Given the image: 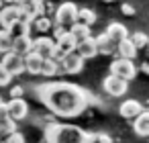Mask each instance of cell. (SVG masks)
<instances>
[{
	"label": "cell",
	"instance_id": "cell-1",
	"mask_svg": "<svg viewBox=\"0 0 149 143\" xmlns=\"http://www.w3.org/2000/svg\"><path fill=\"white\" fill-rule=\"evenodd\" d=\"M35 94L55 116L61 119H74L90 106V92L70 82L39 84L35 86Z\"/></svg>",
	"mask_w": 149,
	"mask_h": 143
},
{
	"label": "cell",
	"instance_id": "cell-2",
	"mask_svg": "<svg viewBox=\"0 0 149 143\" xmlns=\"http://www.w3.org/2000/svg\"><path fill=\"white\" fill-rule=\"evenodd\" d=\"M96 133H86L74 125H61L57 121L45 125V143H94Z\"/></svg>",
	"mask_w": 149,
	"mask_h": 143
},
{
	"label": "cell",
	"instance_id": "cell-3",
	"mask_svg": "<svg viewBox=\"0 0 149 143\" xmlns=\"http://www.w3.org/2000/svg\"><path fill=\"white\" fill-rule=\"evenodd\" d=\"M78 13H80V8H78L74 2H61V4L55 8V13H53L55 27L72 29V27L78 23Z\"/></svg>",
	"mask_w": 149,
	"mask_h": 143
},
{
	"label": "cell",
	"instance_id": "cell-4",
	"mask_svg": "<svg viewBox=\"0 0 149 143\" xmlns=\"http://www.w3.org/2000/svg\"><path fill=\"white\" fill-rule=\"evenodd\" d=\"M110 74L120 78V80H127L131 82L135 76H137V68L133 63V59H125V57H116L112 63H110Z\"/></svg>",
	"mask_w": 149,
	"mask_h": 143
},
{
	"label": "cell",
	"instance_id": "cell-5",
	"mask_svg": "<svg viewBox=\"0 0 149 143\" xmlns=\"http://www.w3.org/2000/svg\"><path fill=\"white\" fill-rule=\"evenodd\" d=\"M55 51H57L55 39H49V37H45V35L33 39V51H31V53H37V55H41L43 59H53Z\"/></svg>",
	"mask_w": 149,
	"mask_h": 143
},
{
	"label": "cell",
	"instance_id": "cell-6",
	"mask_svg": "<svg viewBox=\"0 0 149 143\" xmlns=\"http://www.w3.org/2000/svg\"><path fill=\"white\" fill-rule=\"evenodd\" d=\"M84 57L78 53V51H70L63 55V59L59 61L61 66V74H80L84 70Z\"/></svg>",
	"mask_w": 149,
	"mask_h": 143
},
{
	"label": "cell",
	"instance_id": "cell-7",
	"mask_svg": "<svg viewBox=\"0 0 149 143\" xmlns=\"http://www.w3.org/2000/svg\"><path fill=\"white\" fill-rule=\"evenodd\" d=\"M19 21H21V6L8 4V6H4L2 10H0V29L10 31Z\"/></svg>",
	"mask_w": 149,
	"mask_h": 143
},
{
	"label": "cell",
	"instance_id": "cell-8",
	"mask_svg": "<svg viewBox=\"0 0 149 143\" xmlns=\"http://www.w3.org/2000/svg\"><path fill=\"white\" fill-rule=\"evenodd\" d=\"M102 88H104V92H106V94H110V96L118 98V96H125V94H127L129 84H127V80H120V78H116V76H112V74H110V76H106V78H104Z\"/></svg>",
	"mask_w": 149,
	"mask_h": 143
},
{
	"label": "cell",
	"instance_id": "cell-9",
	"mask_svg": "<svg viewBox=\"0 0 149 143\" xmlns=\"http://www.w3.org/2000/svg\"><path fill=\"white\" fill-rule=\"evenodd\" d=\"M0 61L4 63V68H6L13 76H21L23 72H27V68H25V57H23V55H19V53H15V51L4 53Z\"/></svg>",
	"mask_w": 149,
	"mask_h": 143
},
{
	"label": "cell",
	"instance_id": "cell-10",
	"mask_svg": "<svg viewBox=\"0 0 149 143\" xmlns=\"http://www.w3.org/2000/svg\"><path fill=\"white\" fill-rule=\"evenodd\" d=\"M6 106H8V116L13 121H23L29 114V104L23 98H10L6 102Z\"/></svg>",
	"mask_w": 149,
	"mask_h": 143
},
{
	"label": "cell",
	"instance_id": "cell-11",
	"mask_svg": "<svg viewBox=\"0 0 149 143\" xmlns=\"http://www.w3.org/2000/svg\"><path fill=\"white\" fill-rule=\"evenodd\" d=\"M118 112H120L123 119H133L135 121L143 112V104L135 98H129V100H123V104L118 106Z\"/></svg>",
	"mask_w": 149,
	"mask_h": 143
},
{
	"label": "cell",
	"instance_id": "cell-12",
	"mask_svg": "<svg viewBox=\"0 0 149 143\" xmlns=\"http://www.w3.org/2000/svg\"><path fill=\"white\" fill-rule=\"evenodd\" d=\"M96 47H98V53L100 55H112V53H116V43L110 39V35L104 31V33H100L98 37H96Z\"/></svg>",
	"mask_w": 149,
	"mask_h": 143
},
{
	"label": "cell",
	"instance_id": "cell-13",
	"mask_svg": "<svg viewBox=\"0 0 149 143\" xmlns=\"http://www.w3.org/2000/svg\"><path fill=\"white\" fill-rule=\"evenodd\" d=\"M106 33L110 35V39L118 45L120 41H125V39H129L131 35H129V31H127V27L123 25V23H110L108 27H106Z\"/></svg>",
	"mask_w": 149,
	"mask_h": 143
},
{
	"label": "cell",
	"instance_id": "cell-14",
	"mask_svg": "<svg viewBox=\"0 0 149 143\" xmlns=\"http://www.w3.org/2000/svg\"><path fill=\"white\" fill-rule=\"evenodd\" d=\"M13 51L27 57L31 51H33V37L31 35H23V37H17L15 39V45H13Z\"/></svg>",
	"mask_w": 149,
	"mask_h": 143
},
{
	"label": "cell",
	"instance_id": "cell-15",
	"mask_svg": "<svg viewBox=\"0 0 149 143\" xmlns=\"http://www.w3.org/2000/svg\"><path fill=\"white\" fill-rule=\"evenodd\" d=\"M133 131L139 137H149V110H143L135 121H133Z\"/></svg>",
	"mask_w": 149,
	"mask_h": 143
},
{
	"label": "cell",
	"instance_id": "cell-16",
	"mask_svg": "<svg viewBox=\"0 0 149 143\" xmlns=\"http://www.w3.org/2000/svg\"><path fill=\"white\" fill-rule=\"evenodd\" d=\"M23 10H25L31 19L43 17V15H45V0H27V2L23 4Z\"/></svg>",
	"mask_w": 149,
	"mask_h": 143
},
{
	"label": "cell",
	"instance_id": "cell-17",
	"mask_svg": "<svg viewBox=\"0 0 149 143\" xmlns=\"http://www.w3.org/2000/svg\"><path fill=\"white\" fill-rule=\"evenodd\" d=\"M84 59H92L94 55H98V47H96V39L94 37H90V39H86V41H82V43H78V49H76Z\"/></svg>",
	"mask_w": 149,
	"mask_h": 143
},
{
	"label": "cell",
	"instance_id": "cell-18",
	"mask_svg": "<svg viewBox=\"0 0 149 143\" xmlns=\"http://www.w3.org/2000/svg\"><path fill=\"white\" fill-rule=\"evenodd\" d=\"M137 47H135V43L131 41V39H125V41H120L118 43V47H116V53H118V57H125V59H135L137 57Z\"/></svg>",
	"mask_w": 149,
	"mask_h": 143
},
{
	"label": "cell",
	"instance_id": "cell-19",
	"mask_svg": "<svg viewBox=\"0 0 149 143\" xmlns=\"http://www.w3.org/2000/svg\"><path fill=\"white\" fill-rule=\"evenodd\" d=\"M43 57L41 55H37V53H29L27 57H25V68H27V72L29 74H41V70H43Z\"/></svg>",
	"mask_w": 149,
	"mask_h": 143
},
{
	"label": "cell",
	"instance_id": "cell-20",
	"mask_svg": "<svg viewBox=\"0 0 149 143\" xmlns=\"http://www.w3.org/2000/svg\"><path fill=\"white\" fill-rule=\"evenodd\" d=\"M55 27V23L47 17V15H43V17H37V19H33V29L37 31V33H41V35H45L47 31H51Z\"/></svg>",
	"mask_w": 149,
	"mask_h": 143
},
{
	"label": "cell",
	"instance_id": "cell-21",
	"mask_svg": "<svg viewBox=\"0 0 149 143\" xmlns=\"http://www.w3.org/2000/svg\"><path fill=\"white\" fill-rule=\"evenodd\" d=\"M57 43V47L63 51V53H70V51H76L78 49V41H76V37L72 35V31L65 35V37H61L59 41H55Z\"/></svg>",
	"mask_w": 149,
	"mask_h": 143
},
{
	"label": "cell",
	"instance_id": "cell-22",
	"mask_svg": "<svg viewBox=\"0 0 149 143\" xmlns=\"http://www.w3.org/2000/svg\"><path fill=\"white\" fill-rule=\"evenodd\" d=\"M13 45H15L13 33L6 31V29H0V51H2V55L8 53V51H13Z\"/></svg>",
	"mask_w": 149,
	"mask_h": 143
},
{
	"label": "cell",
	"instance_id": "cell-23",
	"mask_svg": "<svg viewBox=\"0 0 149 143\" xmlns=\"http://www.w3.org/2000/svg\"><path fill=\"white\" fill-rule=\"evenodd\" d=\"M70 31H72V35L76 37L78 43H82V41H86V39L92 37V35H90V27H88V25H82V23H76Z\"/></svg>",
	"mask_w": 149,
	"mask_h": 143
},
{
	"label": "cell",
	"instance_id": "cell-24",
	"mask_svg": "<svg viewBox=\"0 0 149 143\" xmlns=\"http://www.w3.org/2000/svg\"><path fill=\"white\" fill-rule=\"evenodd\" d=\"M41 74H43L45 78H51V76L61 74V66H59V61H57V59H45V61H43V70H41Z\"/></svg>",
	"mask_w": 149,
	"mask_h": 143
},
{
	"label": "cell",
	"instance_id": "cell-25",
	"mask_svg": "<svg viewBox=\"0 0 149 143\" xmlns=\"http://www.w3.org/2000/svg\"><path fill=\"white\" fill-rule=\"evenodd\" d=\"M78 23L92 27V25L96 23V13H94L92 8H80V13H78Z\"/></svg>",
	"mask_w": 149,
	"mask_h": 143
},
{
	"label": "cell",
	"instance_id": "cell-26",
	"mask_svg": "<svg viewBox=\"0 0 149 143\" xmlns=\"http://www.w3.org/2000/svg\"><path fill=\"white\" fill-rule=\"evenodd\" d=\"M129 39L135 43V47H137V49H143V47L147 49V45H149V37H147L143 31H137V33H133Z\"/></svg>",
	"mask_w": 149,
	"mask_h": 143
},
{
	"label": "cell",
	"instance_id": "cell-27",
	"mask_svg": "<svg viewBox=\"0 0 149 143\" xmlns=\"http://www.w3.org/2000/svg\"><path fill=\"white\" fill-rule=\"evenodd\" d=\"M13 78H15V76L4 68V63H2V61H0V86H8Z\"/></svg>",
	"mask_w": 149,
	"mask_h": 143
},
{
	"label": "cell",
	"instance_id": "cell-28",
	"mask_svg": "<svg viewBox=\"0 0 149 143\" xmlns=\"http://www.w3.org/2000/svg\"><path fill=\"white\" fill-rule=\"evenodd\" d=\"M120 13L127 15V17H133V15H135V6H131L129 2H123V4H120Z\"/></svg>",
	"mask_w": 149,
	"mask_h": 143
},
{
	"label": "cell",
	"instance_id": "cell-29",
	"mask_svg": "<svg viewBox=\"0 0 149 143\" xmlns=\"http://www.w3.org/2000/svg\"><path fill=\"white\" fill-rule=\"evenodd\" d=\"M23 94H25L23 86H13L10 88V98H23Z\"/></svg>",
	"mask_w": 149,
	"mask_h": 143
},
{
	"label": "cell",
	"instance_id": "cell-30",
	"mask_svg": "<svg viewBox=\"0 0 149 143\" xmlns=\"http://www.w3.org/2000/svg\"><path fill=\"white\" fill-rule=\"evenodd\" d=\"M8 119H10L8 116V106H6V102H2V104H0V123H4Z\"/></svg>",
	"mask_w": 149,
	"mask_h": 143
},
{
	"label": "cell",
	"instance_id": "cell-31",
	"mask_svg": "<svg viewBox=\"0 0 149 143\" xmlns=\"http://www.w3.org/2000/svg\"><path fill=\"white\" fill-rule=\"evenodd\" d=\"M6 143H25V137H23V135L17 131V133H13V135L6 139Z\"/></svg>",
	"mask_w": 149,
	"mask_h": 143
},
{
	"label": "cell",
	"instance_id": "cell-32",
	"mask_svg": "<svg viewBox=\"0 0 149 143\" xmlns=\"http://www.w3.org/2000/svg\"><path fill=\"white\" fill-rule=\"evenodd\" d=\"M98 143H112V137L110 135H106V133H98V139H96Z\"/></svg>",
	"mask_w": 149,
	"mask_h": 143
},
{
	"label": "cell",
	"instance_id": "cell-33",
	"mask_svg": "<svg viewBox=\"0 0 149 143\" xmlns=\"http://www.w3.org/2000/svg\"><path fill=\"white\" fill-rule=\"evenodd\" d=\"M139 70H141V72H143L145 76H149V63H147V61H143V63L139 66Z\"/></svg>",
	"mask_w": 149,
	"mask_h": 143
},
{
	"label": "cell",
	"instance_id": "cell-34",
	"mask_svg": "<svg viewBox=\"0 0 149 143\" xmlns=\"http://www.w3.org/2000/svg\"><path fill=\"white\" fill-rule=\"evenodd\" d=\"M27 2V0H13V4H17V6H23Z\"/></svg>",
	"mask_w": 149,
	"mask_h": 143
},
{
	"label": "cell",
	"instance_id": "cell-35",
	"mask_svg": "<svg viewBox=\"0 0 149 143\" xmlns=\"http://www.w3.org/2000/svg\"><path fill=\"white\" fill-rule=\"evenodd\" d=\"M4 8V0H0V10H2Z\"/></svg>",
	"mask_w": 149,
	"mask_h": 143
},
{
	"label": "cell",
	"instance_id": "cell-36",
	"mask_svg": "<svg viewBox=\"0 0 149 143\" xmlns=\"http://www.w3.org/2000/svg\"><path fill=\"white\" fill-rule=\"evenodd\" d=\"M147 55H149V45H147Z\"/></svg>",
	"mask_w": 149,
	"mask_h": 143
},
{
	"label": "cell",
	"instance_id": "cell-37",
	"mask_svg": "<svg viewBox=\"0 0 149 143\" xmlns=\"http://www.w3.org/2000/svg\"><path fill=\"white\" fill-rule=\"evenodd\" d=\"M4 2H13V0H4Z\"/></svg>",
	"mask_w": 149,
	"mask_h": 143
},
{
	"label": "cell",
	"instance_id": "cell-38",
	"mask_svg": "<svg viewBox=\"0 0 149 143\" xmlns=\"http://www.w3.org/2000/svg\"><path fill=\"white\" fill-rule=\"evenodd\" d=\"M0 104H2V98H0Z\"/></svg>",
	"mask_w": 149,
	"mask_h": 143
},
{
	"label": "cell",
	"instance_id": "cell-39",
	"mask_svg": "<svg viewBox=\"0 0 149 143\" xmlns=\"http://www.w3.org/2000/svg\"><path fill=\"white\" fill-rule=\"evenodd\" d=\"M147 143H149V137H147Z\"/></svg>",
	"mask_w": 149,
	"mask_h": 143
},
{
	"label": "cell",
	"instance_id": "cell-40",
	"mask_svg": "<svg viewBox=\"0 0 149 143\" xmlns=\"http://www.w3.org/2000/svg\"><path fill=\"white\" fill-rule=\"evenodd\" d=\"M0 55H2V51H0Z\"/></svg>",
	"mask_w": 149,
	"mask_h": 143
},
{
	"label": "cell",
	"instance_id": "cell-41",
	"mask_svg": "<svg viewBox=\"0 0 149 143\" xmlns=\"http://www.w3.org/2000/svg\"><path fill=\"white\" fill-rule=\"evenodd\" d=\"M2 143H6V141H2Z\"/></svg>",
	"mask_w": 149,
	"mask_h": 143
}]
</instances>
